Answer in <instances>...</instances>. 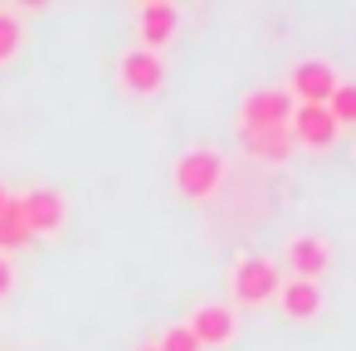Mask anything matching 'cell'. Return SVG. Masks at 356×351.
I'll return each instance as SVG.
<instances>
[{
  "instance_id": "obj_1",
  "label": "cell",
  "mask_w": 356,
  "mask_h": 351,
  "mask_svg": "<svg viewBox=\"0 0 356 351\" xmlns=\"http://www.w3.org/2000/svg\"><path fill=\"white\" fill-rule=\"evenodd\" d=\"M220 181H225V156L215 152V147H191V152H181V161H176V190L186 195V200H210L215 190H220Z\"/></svg>"
},
{
  "instance_id": "obj_2",
  "label": "cell",
  "mask_w": 356,
  "mask_h": 351,
  "mask_svg": "<svg viewBox=\"0 0 356 351\" xmlns=\"http://www.w3.org/2000/svg\"><path fill=\"white\" fill-rule=\"evenodd\" d=\"M293 93L288 88H259L244 98L239 108V137H259V132H283L293 122Z\"/></svg>"
},
{
  "instance_id": "obj_3",
  "label": "cell",
  "mask_w": 356,
  "mask_h": 351,
  "mask_svg": "<svg viewBox=\"0 0 356 351\" xmlns=\"http://www.w3.org/2000/svg\"><path fill=\"white\" fill-rule=\"evenodd\" d=\"M278 283H283V273H278V263H273V259H239V263H234V278H229L234 302H244V307L273 302Z\"/></svg>"
},
{
  "instance_id": "obj_4",
  "label": "cell",
  "mask_w": 356,
  "mask_h": 351,
  "mask_svg": "<svg viewBox=\"0 0 356 351\" xmlns=\"http://www.w3.org/2000/svg\"><path fill=\"white\" fill-rule=\"evenodd\" d=\"M186 332L200 341V351H205V346H229L234 332H239V317H234V307H225V302H200V307L191 312Z\"/></svg>"
},
{
  "instance_id": "obj_5",
  "label": "cell",
  "mask_w": 356,
  "mask_h": 351,
  "mask_svg": "<svg viewBox=\"0 0 356 351\" xmlns=\"http://www.w3.org/2000/svg\"><path fill=\"white\" fill-rule=\"evenodd\" d=\"M288 132H293V147H312V152H327L332 142H337V122H332V113L327 108H312V103H298L293 108V122H288Z\"/></svg>"
},
{
  "instance_id": "obj_6",
  "label": "cell",
  "mask_w": 356,
  "mask_h": 351,
  "mask_svg": "<svg viewBox=\"0 0 356 351\" xmlns=\"http://www.w3.org/2000/svg\"><path fill=\"white\" fill-rule=\"evenodd\" d=\"M20 205H25V225H30V234H59L64 220H69V205H64V195H59L54 186L25 190Z\"/></svg>"
},
{
  "instance_id": "obj_7",
  "label": "cell",
  "mask_w": 356,
  "mask_h": 351,
  "mask_svg": "<svg viewBox=\"0 0 356 351\" xmlns=\"http://www.w3.org/2000/svg\"><path fill=\"white\" fill-rule=\"evenodd\" d=\"M118 79H122V88L127 93H156L161 83H166V64H161V54H147V49H127L122 59H118Z\"/></svg>"
},
{
  "instance_id": "obj_8",
  "label": "cell",
  "mask_w": 356,
  "mask_h": 351,
  "mask_svg": "<svg viewBox=\"0 0 356 351\" xmlns=\"http://www.w3.org/2000/svg\"><path fill=\"white\" fill-rule=\"evenodd\" d=\"M341 79L332 74V64H322V59H302L298 69H293V103H312V108H327V98H332V88H337Z\"/></svg>"
},
{
  "instance_id": "obj_9",
  "label": "cell",
  "mask_w": 356,
  "mask_h": 351,
  "mask_svg": "<svg viewBox=\"0 0 356 351\" xmlns=\"http://www.w3.org/2000/svg\"><path fill=\"white\" fill-rule=\"evenodd\" d=\"M176 30H181V15H176L171 0H147V6H142V44H137V49L161 54V49L176 40Z\"/></svg>"
},
{
  "instance_id": "obj_10",
  "label": "cell",
  "mask_w": 356,
  "mask_h": 351,
  "mask_svg": "<svg viewBox=\"0 0 356 351\" xmlns=\"http://www.w3.org/2000/svg\"><path fill=\"white\" fill-rule=\"evenodd\" d=\"M273 297H278L283 317H293V322H312V317L322 312V288L307 283V278H283Z\"/></svg>"
},
{
  "instance_id": "obj_11",
  "label": "cell",
  "mask_w": 356,
  "mask_h": 351,
  "mask_svg": "<svg viewBox=\"0 0 356 351\" xmlns=\"http://www.w3.org/2000/svg\"><path fill=\"white\" fill-rule=\"evenodd\" d=\"M288 268H293V278L317 283V273L332 268V249H327L317 234H298V239L288 244Z\"/></svg>"
},
{
  "instance_id": "obj_12",
  "label": "cell",
  "mask_w": 356,
  "mask_h": 351,
  "mask_svg": "<svg viewBox=\"0 0 356 351\" xmlns=\"http://www.w3.org/2000/svg\"><path fill=\"white\" fill-rule=\"evenodd\" d=\"M35 234L25 225V205L20 195H6V205H0V249H25Z\"/></svg>"
},
{
  "instance_id": "obj_13",
  "label": "cell",
  "mask_w": 356,
  "mask_h": 351,
  "mask_svg": "<svg viewBox=\"0 0 356 351\" xmlns=\"http://www.w3.org/2000/svg\"><path fill=\"white\" fill-rule=\"evenodd\" d=\"M244 147L259 156V161H288L293 156V132H259V137H244Z\"/></svg>"
},
{
  "instance_id": "obj_14",
  "label": "cell",
  "mask_w": 356,
  "mask_h": 351,
  "mask_svg": "<svg viewBox=\"0 0 356 351\" xmlns=\"http://www.w3.org/2000/svg\"><path fill=\"white\" fill-rule=\"evenodd\" d=\"M327 113L337 127H356V83H337L327 98Z\"/></svg>"
},
{
  "instance_id": "obj_15",
  "label": "cell",
  "mask_w": 356,
  "mask_h": 351,
  "mask_svg": "<svg viewBox=\"0 0 356 351\" xmlns=\"http://www.w3.org/2000/svg\"><path fill=\"white\" fill-rule=\"evenodd\" d=\"M15 49H20V20L10 10H0V64H6Z\"/></svg>"
},
{
  "instance_id": "obj_16",
  "label": "cell",
  "mask_w": 356,
  "mask_h": 351,
  "mask_svg": "<svg viewBox=\"0 0 356 351\" xmlns=\"http://www.w3.org/2000/svg\"><path fill=\"white\" fill-rule=\"evenodd\" d=\"M156 346H161V351H200V341H195V336L186 332V322H181V327H166Z\"/></svg>"
},
{
  "instance_id": "obj_17",
  "label": "cell",
  "mask_w": 356,
  "mask_h": 351,
  "mask_svg": "<svg viewBox=\"0 0 356 351\" xmlns=\"http://www.w3.org/2000/svg\"><path fill=\"white\" fill-rule=\"evenodd\" d=\"M10 288H15V268H10L6 254H0V297H10Z\"/></svg>"
},
{
  "instance_id": "obj_18",
  "label": "cell",
  "mask_w": 356,
  "mask_h": 351,
  "mask_svg": "<svg viewBox=\"0 0 356 351\" xmlns=\"http://www.w3.org/2000/svg\"><path fill=\"white\" fill-rule=\"evenodd\" d=\"M137 351H161V346H156V341H152V346H137Z\"/></svg>"
},
{
  "instance_id": "obj_19",
  "label": "cell",
  "mask_w": 356,
  "mask_h": 351,
  "mask_svg": "<svg viewBox=\"0 0 356 351\" xmlns=\"http://www.w3.org/2000/svg\"><path fill=\"white\" fill-rule=\"evenodd\" d=\"M6 195H10V190H6V186H0V205H6Z\"/></svg>"
}]
</instances>
